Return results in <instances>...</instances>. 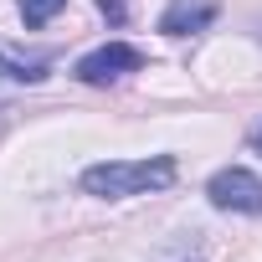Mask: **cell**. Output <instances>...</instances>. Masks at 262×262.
Segmentation results:
<instances>
[{
  "instance_id": "cell-5",
  "label": "cell",
  "mask_w": 262,
  "mask_h": 262,
  "mask_svg": "<svg viewBox=\"0 0 262 262\" xmlns=\"http://www.w3.org/2000/svg\"><path fill=\"white\" fill-rule=\"evenodd\" d=\"M0 77H11V82H41V77H47V57H36V62H16V57L0 52Z\"/></svg>"
},
{
  "instance_id": "cell-6",
  "label": "cell",
  "mask_w": 262,
  "mask_h": 262,
  "mask_svg": "<svg viewBox=\"0 0 262 262\" xmlns=\"http://www.w3.org/2000/svg\"><path fill=\"white\" fill-rule=\"evenodd\" d=\"M62 6H67V0H21V21L26 26H47Z\"/></svg>"
},
{
  "instance_id": "cell-2",
  "label": "cell",
  "mask_w": 262,
  "mask_h": 262,
  "mask_svg": "<svg viewBox=\"0 0 262 262\" xmlns=\"http://www.w3.org/2000/svg\"><path fill=\"white\" fill-rule=\"evenodd\" d=\"M206 201L216 211H236V216H262V175H252L247 165H226L206 180Z\"/></svg>"
},
{
  "instance_id": "cell-8",
  "label": "cell",
  "mask_w": 262,
  "mask_h": 262,
  "mask_svg": "<svg viewBox=\"0 0 262 262\" xmlns=\"http://www.w3.org/2000/svg\"><path fill=\"white\" fill-rule=\"evenodd\" d=\"M247 144H252V149L262 155V123H252V128H247Z\"/></svg>"
},
{
  "instance_id": "cell-7",
  "label": "cell",
  "mask_w": 262,
  "mask_h": 262,
  "mask_svg": "<svg viewBox=\"0 0 262 262\" xmlns=\"http://www.w3.org/2000/svg\"><path fill=\"white\" fill-rule=\"evenodd\" d=\"M98 11H103L113 26H123V0H98Z\"/></svg>"
},
{
  "instance_id": "cell-1",
  "label": "cell",
  "mask_w": 262,
  "mask_h": 262,
  "mask_svg": "<svg viewBox=\"0 0 262 262\" xmlns=\"http://www.w3.org/2000/svg\"><path fill=\"white\" fill-rule=\"evenodd\" d=\"M175 185V160L155 155V160H103L82 170V190L98 201H128V195H149Z\"/></svg>"
},
{
  "instance_id": "cell-3",
  "label": "cell",
  "mask_w": 262,
  "mask_h": 262,
  "mask_svg": "<svg viewBox=\"0 0 262 262\" xmlns=\"http://www.w3.org/2000/svg\"><path fill=\"white\" fill-rule=\"evenodd\" d=\"M139 67H144V52H139V47H128V41H108V47L77 57L72 77L88 82V88H108V82H118V77H128V72H139Z\"/></svg>"
},
{
  "instance_id": "cell-4",
  "label": "cell",
  "mask_w": 262,
  "mask_h": 262,
  "mask_svg": "<svg viewBox=\"0 0 262 262\" xmlns=\"http://www.w3.org/2000/svg\"><path fill=\"white\" fill-rule=\"evenodd\" d=\"M211 21H216V0H170V11L160 16V31L190 36V31H206Z\"/></svg>"
}]
</instances>
